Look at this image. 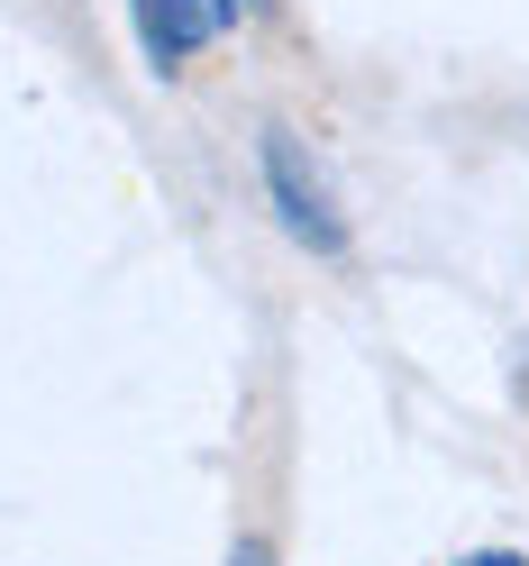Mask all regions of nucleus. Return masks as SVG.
I'll return each instance as SVG.
<instances>
[{
    "mask_svg": "<svg viewBox=\"0 0 529 566\" xmlns=\"http://www.w3.org/2000/svg\"><path fill=\"white\" fill-rule=\"evenodd\" d=\"M265 192H274V210H284V229H293L301 247H320V256H338V247H347V220H338L329 184L301 165L293 128H265Z\"/></svg>",
    "mask_w": 529,
    "mask_h": 566,
    "instance_id": "obj_1",
    "label": "nucleus"
},
{
    "mask_svg": "<svg viewBox=\"0 0 529 566\" xmlns=\"http://www.w3.org/2000/svg\"><path fill=\"white\" fill-rule=\"evenodd\" d=\"M237 10H246V0H156V10L137 19V38H147V64H156V74H173V64H183L192 46H210Z\"/></svg>",
    "mask_w": 529,
    "mask_h": 566,
    "instance_id": "obj_2",
    "label": "nucleus"
},
{
    "mask_svg": "<svg viewBox=\"0 0 529 566\" xmlns=\"http://www.w3.org/2000/svg\"><path fill=\"white\" fill-rule=\"evenodd\" d=\"M456 566H529L520 548H475V557H456Z\"/></svg>",
    "mask_w": 529,
    "mask_h": 566,
    "instance_id": "obj_3",
    "label": "nucleus"
},
{
    "mask_svg": "<svg viewBox=\"0 0 529 566\" xmlns=\"http://www.w3.org/2000/svg\"><path fill=\"white\" fill-rule=\"evenodd\" d=\"M229 566H274V548H265V539H237V557H229Z\"/></svg>",
    "mask_w": 529,
    "mask_h": 566,
    "instance_id": "obj_4",
    "label": "nucleus"
},
{
    "mask_svg": "<svg viewBox=\"0 0 529 566\" xmlns=\"http://www.w3.org/2000/svg\"><path fill=\"white\" fill-rule=\"evenodd\" d=\"M246 10H256V0H246Z\"/></svg>",
    "mask_w": 529,
    "mask_h": 566,
    "instance_id": "obj_5",
    "label": "nucleus"
}]
</instances>
